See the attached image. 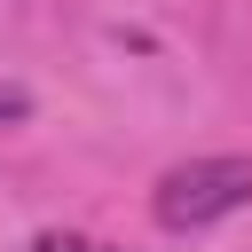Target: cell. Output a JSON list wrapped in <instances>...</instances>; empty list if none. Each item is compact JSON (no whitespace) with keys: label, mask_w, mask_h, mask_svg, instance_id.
Masks as SVG:
<instances>
[{"label":"cell","mask_w":252,"mask_h":252,"mask_svg":"<svg viewBox=\"0 0 252 252\" xmlns=\"http://www.w3.org/2000/svg\"><path fill=\"white\" fill-rule=\"evenodd\" d=\"M244 205H252V150L165 165L158 189H150V213H158V228H173V236L213 228V220H228V213H244Z\"/></svg>","instance_id":"obj_1"},{"label":"cell","mask_w":252,"mask_h":252,"mask_svg":"<svg viewBox=\"0 0 252 252\" xmlns=\"http://www.w3.org/2000/svg\"><path fill=\"white\" fill-rule=\"evenodd\" d=\"M32 252H102V244H87V236H71V228H39Z\"/></svg>","instance_id":"obj_2"},{"label":"cell","mask_w":252,"mask_h":252,"mask_svg":"<svg viewBox=\"0 0 252 252\" xmlns=\"http://www.w3.org/2000/svg\"><path fill=\"white\" fill-rule=\"evenodd\" d=\"M24 110H32V94L24 87H0V118H24Z\"/></svg>","instance_id":"obj_3"}]
</instances>
